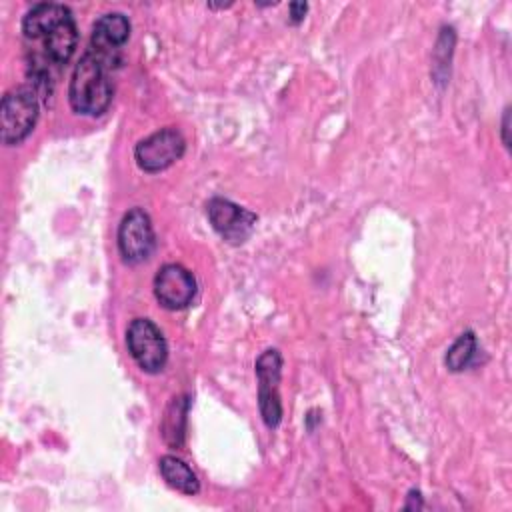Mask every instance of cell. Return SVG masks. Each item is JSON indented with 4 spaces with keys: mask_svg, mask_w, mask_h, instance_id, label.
Segmentation results:
<instances>
[{
    "mask_svg": "<svg viewBox=\"0 0 512 512\" xmlns=\"http://www.w3.org/2000/svg\"><path fill=\"white\" fill-rule=\"evenodd\" d=\"M22 36L28 46V86L42 102L54 90L56 72L68 64L78 44L72 10L58 2H38L22 18Z\"/></svg>",
    "mask_w": 512,
    "mask_h": 512,
    "instance_id": "1",
    "label": "cell"
},
{
    "mask_svg": "<svg viewBox=\"0 0 512 512\" xmlns=\"http://www.w3.org/2000/svg\"><path fill=\"white\" fill-rule=\"evenodd\" d=\"M116 68L118 66L110 64L108 60L100 58L96 52L88 48L80 56L70 78L68 100L72 110L82 116L104 114L112 102V72Z\"/></svg>",
    "mask_w": 512,
    "mask_h": 512,
    "instance_id": "2",
    "label": "cell"
},
{
    "mask_svg": "<svg viewBox=\"0 0 512 512\" xmlns=\"http://www.w3.org/2000/svg\"><path fill=\"white\" fill-rule=\"evenodd\" d=\"M40 98L28 86H16L2 96L0 104V140L6 146L24 142L36 126L40 112Z\"/></svg>",
    "mask_w": 512,
    "mask_h": 512,
    "instance_id": "3",
    "label": "cell"
},
{
    "mask_svg": "<svg viewBox=\"0 0 512 512\" xmlns=\"http://www.w3.org/2000/svg\"><path fill=\"white\" fill-rule=\"evenodd\" d=\"M126 346L140 370L158 374L168 360V344L150 318H134L126 330Z\"/></svg>",
    "mask_w": 512,
    "mask_h": 512,
    "instance_id": "4",
    "label": "cell"
},
{
    "mask_svg": "<svg viewBox=\"0 0 512 512\" xmlns=\"http://www.w3.org/2000/svg\"><path fill=\"white\" fill-rule=\"evenodd\" d=\"M186 140L182 132L174 126L160 128L150 136L142 138L134 148V160L140 170L148 174L162 172L170 168L184 156Z\"/></svg>",
    "mask_w": 512,
    "mask_h": 512,
    "instance_id": "5",
    "label": "cell"
},
{
    "mask_svg": "<svg viewBox=\"0 0 512 512\" xmlns=\"http://www.w3.org/2000/svg\"><path fill=\"white\" fill-rule=\"evenodd\" d=\"M258 378V408L264 424L276 428L282 420V402H280V374H282V356L276 348L264 350L254 364Z\"/></svg>",
    "mask_w": 512,
    "mask_h": 512,
    "instance_id": "6",
    "label": "cell"
},
{
    "mask_svg": "<svg viewBox=\"0 0 512 512\" xmlns=\"http://www.w3.org/2000/svg\"><path fill=\"white\" fill-rule=\"evenodd\" d=\"M116 240L120 256L126 264H140L148 260L156 244L150 216L142 208L128 210L118 226Z\"/></svg>",
    "mask_w": 512,
    "mask_h": 512,
    "instance_id": "7",
    "label": "cell"
},
{
    "mask_svg": "<svg viewBox=\"0 0 512 512\" xmlns=\"http://www.w3.org/2000/svg\"><path fill=\"white\" fill-rule=\"evenodd\" d=\"M206 214L212 228L230 244H242L248 240L256 226V214L234 204L228 198H212L206 204Z\"/></svg>",
    "mask_w": 512,
    "mask_h": 512,
    "instance_id": "8",
    "label": "cell"
},
{
    "mask_svg": "<svg viewBox=\"0 0 512 512\" xmlns=\"http://www.w3.org/2000/svg\"><path fill=\"white\" fill-rule=\"evenodd\" d=\"M196 278L182 264L170 262L158 268L154 276V296L166 310H182L192 304Z\"/></svg>",
    "mask_w": 512,
    "mask_h": 512,
    "instance_id": "9",
    "label": "cell"
},
{
    "mask_svg": "<svg viewBox=\"0 0 512 512\" xmlns=\"http://www.w3.org/2000/svg\"><path fill=\"white\" fill-rule=\"evenodd\" d=\"M130 38V20L122 12L102 14L90 34V50L114 66L122 62V48Z\"/></svg>",
    "mask_w": 512,
    "mask_h": 512,
    "instance_id": "10",
    "label": "cell"
},
{
    "mask_svg": "<svg viewBox=\"0 0 512 512\" xmlns=\"http://www.w3.org/2000/svg\"><path fill=\"white\" fill-rule=\"evenodd\" d=\"M158 468H160V474L166 480V484L172 486L174 490H178L182 494H188V496H194V494L200 492L198 476L178 456H172V454L162 456L160 462H158Z\"/></svg>",
    "mask_w": 512,
    "mask_h": 512,
    "instance_id": "11",
    "label": "cell"
},
{
    "mask_svg": "<svg viewBox=\"0 0 512 512\" xmlns=\"http://www.w3.org/2000/svg\"><path fill=\"white\" fill-rule=\"evenodd\" d=\"M186 414H188V400L186 396L172 398L166 416L162 420V436L168 446L178 448L184 442V430H186Z\"/></svg>",
    "mask_w": 512,
    "mask_h": 512,
    "instance_id": "12",
    "label": "cell"
},
{
    "mask_svg": "<svg viewBox=\"0 0 512 512\" xmlns=\"http://www.w3.org/2000/svg\"><path fill=\"white\" fill-rule=\"evenodd\" d=\"M476 350H478V340L474 336L472 330L468 332H462L454 344L448 348L446 356H444V364L450 372H460L464 368L470 366V362L474 360L476 356Z\"/></svg>",
    "mask_w": 512,
    "mask_h": 512,
    "instance_id": "13",
    "label": "cell"
},
{
    "mask_svg": "<svg viewBox=\"0 0 512 512\" xmlns=\"http://www.w3.org/2000/svg\"><path fill=\"white\" fill-rule=\"evenodd\" d=\"M288 10H290V22H292V24H300V22L304 20L306 12H308V4H304V2H292V4L288 6Z\"/></svg>",
    "mask_w": 512,
    "mask_h": 512,
    "instance_id": "14",
    "label": "cell"
},
{
    "mask_svg": "<svg viewBox=\"0 0 512 512\" xmlns=\"http://www.w3.org/2000/svg\"><path fill=\"white\" fill-rule=\"evenodd\" d=\"M508 130H510V108H504V116H502V142H504L506 148H510Z\"/></svg>",
    "mask_w": 512,
    "mask_h": 512,
    "instance_id": "15",
    "label": "cell"
}]
</instances>
